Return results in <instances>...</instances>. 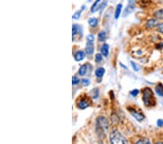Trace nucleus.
Wrapping results in <instances>:
<instances>
[{
  "label": "nucleus",
  "instance_id": "1",
  "mask_svg": "<svg viewBox=\"0 0 163 144\" xmlns=\"http://www.w3.org/2000/svg\"><path fill=\"white\" fill-rule=\"evenodd\" d=\"M142 94H143L142 98H143V101L145 106L147 107H150V106H153L155 105V98H154L152 90L150 87L144 88L142 91Z\"/></svg>",
  "mask_w": 163,
  "mask_h": 144
},
{
  "label": "nucleus",
  "instance_id": "2",
  "mask_svg": "<svg viewBox=\"0 0 163 144\" xmlns=\"http://www.w3.org/2000/svg\"><path fill=\"white\" fill-rule=\"evenodd\" d=\"M109 129L108 120L104 117H99L96 119V130L97 133L100 132V135L104 133Z\"/></svg>",
  "mask_w": 163,
  "mask_h": 144
},
{
  "label": "nucleus",
  "instance_id": "3",
  "mask_svg": "<svg viewBox=\"0 0 163 144\" xmlns=\"http://www.w3.org/2000/svg\"><path fill=\"white\" fill-rule=\"evenodd\" d=\"M110 143L113 144L126 143L125 138L121 135V132L117 130H115L110 134Z\"/></svg>",
  "mask_w": 163,
  "mask_h": 144
},
{
  "label": "nucleus",
  "instance_id": "4",
  "mask_svg": "<svg viewBox=\"0 0 163 144\" xmlns=\"http://www.w3.org/2000/svg\"><path fill=\"white\" fill-rule=\"evenodd\" d=\"M128 111H130V113L131 114V115L134 117V118L136 119L137 121H143V120L145 119V116L143 115V114H142L141 112L137 111V110H136L135 109H128Z\"/></svg>",
  "mask_w": 163,
  "mask_h": 144
},
{
  "label": "nucleus",
  "instance_id": "5",
  "mask_svg": "<svg viewBox=\"0 0 163 144\" xmlns=\"http://www.w3.org/2000/svg\"><path fill=\"white\" fill-rule=\"evenodd\" d=\"M77 106L80 109H85L89 106V100L85 98H81L77 103Z\"/></svg>",
  "mask_w": 163,
  "mask_h": 144
},
{
  "label": "nucleus",
  "instance_id": "6",
  "mask_svg": "<svg viewBox=\"0 0 163 144\" xmlns=\"http://www.w3.org/2000/svg\"><path fill=\"white\" fill-rule=\"evenodd\" d=\"M135 10V5L133 3H128V6L125 8V9L124 10L123 12V16L126 17L128 15H130L131 13H132L133 11Z\"/></svg>",
  "mask_w": 163,
  "mask_h": 144
},
{
  "label": "nucleus",
  "instance_id": "7",
  "mask_svg": "<svg viewBox=\"0 0 163 144\" xmlns=\"http://www.w3.org/2000/svg\"><path fill=\"white\" fill-rule=\"evenodd\" d=\"M94 52V45L93 42H88L86 46V53L87 55H92Z\"/></svg>",
  "mask_w": 163,
  "mask_h": 144
},
{
  "label": "nucleus",
  "instance_id": "8",
  "mask_svg": "<svg viewBox=\"0 0 163 144\" xmlns=\"http://www.w3.org/2000/svg\"><path fill=\"white\" fill-rule=\"evenodd\" d=\"M86 56L85 52L82 51V50H80V51H78L74 55V58L76 61H81L82 60L84 59Z\"/></svg>",
  "mask_w": 163,
  "mask_h": 144
},
{
  "label": "nucleus",
  "instance_id": "9",
  "mask_svg": "<svg viewBox=\"0 0 163 144\" xmlns=\"http://www.w3.org/2000/svg\"><path fill=\"white\" fill-rule=\"evenodd\" d=\"M159 22L158 20H156V19H151V20H149L146 23V27L150 28V29H152V28L157 27L159 26Z\"/></svg>",
  "mask_w": 163,
  "mask_h": 144
},
{
  "label": "nucleus",
  "instance_id": "10",
  "mask_svg": "<svg viewBox=\"0 0 163 144\" xmlns=\"http://www.w3.org/2000/svg\"><path fill=\"white\" fill-rule=\"evenodd\" d=\"M109 45L107 44H104L101 47V53L104 57H107L109 54Z\"/></svg>",
  "mask_w": 163,
  "mask_h": 144
},
{
  "label": "nucleus",
  "instance_id": "11",
  "mask_svg": "<svg viewBox=\"0 0 163 144\" xmlns=\"http://www.w3.org/2000/svg\"><path fill=\"white\" fill-rule=\"evenodd\" d=\"M102 1V0H96V2L93 4L92 8H91V11H92V12H93L94 13V12H96V11L99 9V7H100L101 5L100 3Z\"/></svg>",
  "mask_w": 163,
  "mask_h": 144
},
{
  "label": "nucleus",
  "instance_id": "12",
  "mask_svg": "<svg viewBox=\"0 0 163 144\" xmlns=\"http://www.w3.org/2000/svg\"><path fill=\"white\" fill-rule=\"evenodd\" d=\"M122 8H123L122 4H119V5H117V7H116L115 12V18L116 20L119 18V17L121 13V10H122Z\"/></svg>",
  "mask_w": 163,
  "mask_h": 144
},
{
  "label": "nucleus",
  "instance_id": "13",
  "mask_svg": "<svg viewBox=\"0 0 163 144\" xmlns=\"http://www.w3.org/2000/svg\"><path fill=\"white\" fill-rule=\"evenodd\" d=\"M155 91L158 96L160 97H163V85L161 83H159L155 87Z\"/></svg>",
  "mask_w": 163,
  "mask_h": 144
},
{
  "label": "nucleus",
  "instance_id": "14",
  "mask_svg": "<svg viewBox=\"0 0 163 144\" xmlns=\"http://www.w3.org/2000/svg\"><path fill=\"white\" fill-rule=\"evenodd\" d=\"M72 33H73V37H74L76 33H81V29L79 27V26L77 24H73V27H72Z\"/></svg>",
  "mask_w": 163,
  "mask_h": 144
},
{
  "label": "nucleus",
  "instance_id": "15",
  "mask_svg": "<svg viewBox=\"0 0 163 144\" xmlns=\"http://www.w3.org/2000/svg\"><path fill=\"white\" fill-rule=\"evenodd\" d=\"M104 73H105V69L102 68V67H100V68H98L96 70V71H95V75H96L97 77L101 78L103 76Z\"/></svg>",
  "mask_w": 163,
  "mask_h": 144
},
{
  "label": "nucleus",
  "instance_id": "16",
  "mask_svg": "<svg viewBox=\"0 0 163 144\" xmlns=\"http://www.w3.org/2000/svg\"><path fill=\"white\" fill-rule=\"evenodd\" d=\"M88 24L90 25L91 27L92 28H95L96 26H97L98 25V20L97 18H91L88 19Z\"/></svg>",
  "mask_w": 163,
  "mask_h": 144
},
{
  "label": "nucleus",
  "instance_id": "17",
  "mask_svg": "<svg viewBox=\"0 0 163 144\" xmlns=\"http://www.w3.org/2000/svg\"><path fill=\"white\" fill-rule=\"evenodd\" d=\"M86 71H87V65L86 64H84V65L81 66V68H79L78 74H79L81 76H84V75L86 74Z\"/></svg>",
  "mask_w": 163,
  "mask_h": 144
},
{
  "label": "nucleus",
  "instance_id": "18",
  "mask_svg": "<svg viewBox=\"0 0 163 144\" xmlns=\"http://www.w3.org/2000/svg\"><path fill=\"white\" fill-rule=\"evenodd\" d=\"M86 7L83 6L82 8H81V10H78L77 11V12H75V13H74V15H73V18L75 19V20H78V19L80 18V17H81V12H82V11L84 10V9H85Z\"/></svg>",
  "mask_w": 163,
  "mask_h": 144
},
{
  "label": "nucleus",
  "instance_id": "19",
  "mask_svg": "<svg viewBox=\"0 0 163 144\" xmlns=\"http://www.w3.org/2000/svg\"><path fill=\"white\" fill-rule=\"evenodd\" d=\"M99 89L98 88H94V89H93L91 91L90 94H91V96H92V98H93L94 99H96L98 97H99Z\"/></svg>",
  "mask_w": 163,
  "mask_h": 144
},
{
  "label": "nucleus",
  "instance_id": "20",
  "mask_svg": "<svg viewBox=\"0 0 163 144\" xmlns=\"http://www.w3.org/2000/svg\"><path fill=\"white\" fill-rule=\"evenodd\" d=\"M154 16L157 19H163V9L156 11L154 13Z\"/></svg>",
  "mask_w": 163,
  "mask_h": 144
},
{
  "label": "nucleus",
  "instance_id": "21",
  "mask_svg": "<svg viewBox=\"0 0 163 144\" xmlns=\"http://www.w3.org/2000/svg\"><path fill=\"white\" fill-rule=\"evenodd\" d=\"M106 37H107V33L105 31H102L98 34V39L100 42L104 41L106 40Z\"/></svg>",
  "mask_w": 163,
  "mask_h": 144
},
{
  "label": "nucleus",
  "instance_id": "22",
  "mask_svg": "<svg viewBox=\"0 0 163 144\" xmlns=\"http://www.w3.org/2000/svg\"><path fill=\"white\" fill-rule=\"evenodd\" d=\"M136 143L137 144H140V143H142V144H150V141L148 138H141V139H140L139 141H138L137 142H136Z\"/></svg>",
  "mask_w": 163,
  "mask_h": 144
},
{
  "label": "nucleus",
  "instance_id": "23",
  "mask_svg": "<svg viewBox=\"0 0 163 144\" xmlns=\"http://www.w3.org/2000/svg\"><path fill=\"white\" fill-rule=\"evenodd\" d=\"M80 82V79H78V76H73V78H72V85H77Z\"/></svg>",
  "mask_w": 163,
  "mask_h": 144
},
{
  "label": "nucleus",
  "instance_id": "24",
  "mask_svg": "<svg viewBox=\"0 0 163 144\" xmlns=\"http://www.w3.org/2000/svg\"><path fill=\"white\" fill-rule=\"evenodd\" d=\"M95 61L96 63H99L102 61V55L100 53H97L95 56Z\"/></svg>",
  "mask_w": 163,
  "mask_h": 144
},
{
  "label": "nucleus",
  "instance_id": "25",
  "mask_svg": "<svg viewBox=\"0 0 163 144\" xmlns=\"http://www.w3.org/2000/svg\"><path fill=\"white\" fill-rule=\"evenodd\" d=\"M139 93V90L137 89H133V90H131V91L130 92V94H131L133 97H136Z\"/></svg>",
  "mask_w": 163,
  "mask_h": 144
},
{
  "label": "nucleus",
  "instance_id": "26",
  "mask_svg": "<svg viewBox=\"0 0 163 144\" xmlns=\"http://www.w3.org/2000/svg\"><path fill=\"white\" fill-rule=\"evenodd\" d=\"M81 83H82V85H84V86H88V85H90L91 82L90 80L88 79H83L82 80H81Z\"/></svg>",
  "mask_w": 163,
  "mask_h": 144
},
{
  "label": "nucleus",
  "instance_id": "27",
  "mask_svg": "<svg viewBox=\"0 0 163 144\" xmlns=\"http://www.w3.org/2000/svg\"><path fill=\"white\" fill-rule=\"evenodd\" d=\"M86 40L87 41L89 42H93L94 41V37L93 35L89 34L86 37Z\"/></svg>",
  "mask_w": 163,
  "mask_h": 144
},
{
  "label": "nucleus",
  "instance_id": "28",
  "mask_svg": "<svg viewBox=\"0 0 163 144\" xmlns=\"http://www.w3.org/2000/svg\"><path fill=\"white\" fill-rule=\"evenodd\" d=\"M131 66H132L133 68V70H134V71H139V69H140V68H139V67L138 66L136 65V64L134 62H133V61H131Z\"/></svg>",
  "mask_w": 163,
  "mask_h": 144
},
{
  "label": "nucleus",
  "instance_id": "29",
  "mask_svg": "<svg viewBox=\"0 0 163 144\" xmlns=\"http://www.w3.org/2000/svg\"><path fill=\"white\" fill-rule=\"evenodd\" d=\"M106 5H107V1H104V2H102L101 3V5H100V7H99V10H103L104 8V7L106 6Z\"/></svg>",
  "mask_w": 163,
  "mask_h": 144
},
{
  "label": "nucleus",
  "instance_id": "30",
  "mask_svg": "<svg viewBox=\"0 0 163 144\" xmlns=\"http://www.w3.org/2000/svg\"><path fill=\"white\" fill-rule=\"evenodd\" d=\"M158 31L163 33V23H161L158 26Z\"/></svg>",
  "mask_w": 163,
  "mask_h": 144
},
{
  "label": "nucleus",
  "instance_id": "31",
  "mask_svg": "<svg viewBox=\"0 0 163 144\" xmlns=\"http://www.w3.org/2000/svg\"><path fill=\"white\" fill-rule=\"evenodd\" d=\"M157 124L159 127H162L163 126V120L162 119H158L157 121Z\"/></svg>",
  "mask_w": 163,
  "mask_h": 144
},
{
  "label": "nucleus",
  "instance_id": "32",
  "mask_svg": "<svg viewBox=\"0 0 163 144\" xmlns=\"http://www.w3.org/2000/svg\"><path fill=\"white\" fill-rule=\"evenodd\" d=\"M136 0H128V3H133V4H135Z\"/></svg>",
  "mask_w": 163,
  "mask_h": 144
},
{
  "label": "nucleus",
  "instance_id": "33",
  "mask_svg": "<svg viewBox=\"0 0 163 144\" xmlns=\"http://www.w3.org/2000/svg\"><path fill=\"white\" fill-rule=\"evenodd\" d=\"M159 1H160V0H159Z\"/></svg>",
  "mask_w": 163,
  "mask_h": 144
}]
</instances>
